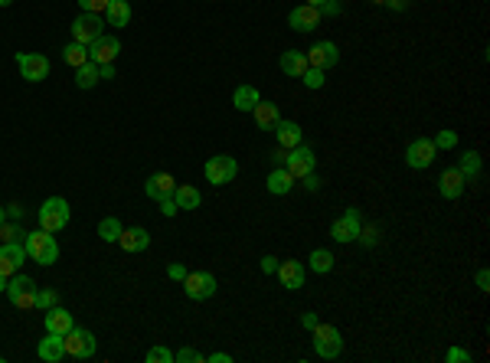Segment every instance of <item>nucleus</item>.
<instances>
[{
  "label": "nucleus",
  "mask_w": 490,
  "mask_h": 363,
  "mask_svg": "<svg viewBox=\"0 0 490 363\" xmlns=\"http://www.w3.org/2000/svg\"><path fill=\"white\" fill-rule=\"evenodd\" d=\"M23 246H26V256H30L36 265H53L59 258V246H56V239H53V233H46V229L26 233Z\"/></svg>",
  "instance_id": "1"
},
{
  "label": "nucleus",
  "mask_w": 490,
  "mask_h": 363,
  "mask_svg": "<svg viewBox=\"0 0 490 363\" xmlns=\"http://www.w3.org/2000/svg\"><path fill=\"white\" fill-rule=\"evenodd\" d=\"M69 203L63 200V196H49L46 203L40 206V229H46V233H59V229L69 226Z\"/></svg>",
  "instance_id": "2"
},
{
  "label": "nucleus",
  "mask_w": 490,
  "mask_h": 363,
  "mask_svg": "<svg viewBox=\"0 0 490 363\" xmlns=\"http://www.w3.org/2000/svg\"><path fill=\"white\" fill-rule=\"evenodd\" d=\"M314 350H317V357H324V360L340 357V350H343V337H340V331L334 327V324L317 321V327H314Z\"/></svg>",
  "instance_id": "3"
},
{
  "label": "nucleus",
  "mask_w": 490,
  "mask_h": 363,
  "mask_svg": "<svg viewBox=\"0 0 490 363\" xmlns=\"http://www.w3.org/2000/svg\"><path fill=\"white\" fill-rule=\"evenodd\" d=\"M65 344V357H75V360H89L95 354V334L85 331V327H73L69 334H63Z\"/></svg>",
  "instance_id": "4"
},
{
  "label": "nucleus",
  "mask_w": 490,
  "mask_h": 363,
  "mask_svg": "<svg viewBox=\"0 0 490 363\" xmlns=\"http://www.w3.org/2000/svg\"><path fill=\"white\" fill-rule=\"evenodd\" d=\"M105 33V20L102 14H85L82 10L79 16H75V23H73V40L82 43V46H89V43H95L98 36Z\"/></svg>",
  "instance_id": "5"
},
{
  "label": "nucleus",
  "mask_w": 490,
  "mask_h": 363,
  "mask_svg": "<svg viewBox=\"0 0 490 363\" xmlns=\"http://www.w3.org/2000/svg\"><path fill=\"white\" fill-rule=\"evenodd\" d=\"M7 298L14 301V307H36V282L26 275H10L7 282Z\"/></svg>",
  "instance_id": "6"
},
{
  "label": "nucleus",
  "mask_w": 490,
  "mask_h": 363,
  "mask_svg": "<svg viewBox=\"0 0 490 363\" xmlns=\"http://www.w3.org/2000/svg\"><path fill=\"white\" fill-rule=\"evenodd\" d=\"M203 170H206V180H209V184L223 186V184H233V180H235V174H239V164H235V157H229V154H216V157H209Z\"/></svg>",
  "instance_id": "7"
},
{
  "label": "nucleus",
  "mask_w": 490,
  "mask_h": 363,
  "mask_svg": "<svg viewBox=\"0 0 490 363\" xmlns=\"http://www.w3.org/2000/svg\"><path fill=\"white\" fill-rule=\"evenodd\" d=\"M183 291L190 301H206L216 295V278L209 272H186L183 278Z\"/></svg>",
  "instance_id": "8"
},
{
  "label": "nucleus",
  "mask_w": 490,
  "mask_h": 363,
  "mask_svg": "<svg viewBox=\"0 0 490 363\" xmlns=\"http://www.w3.org/2000/svg\"><path fill=\"white\" fill-rule=\"evenodd\" d=\"M360 229H363L360 210H356V206H350V210H346L340 219H334V226H330V239H337V242H356Z\"/></svg>",
  "instance_id": "9"
},
{
  "label": "nucleus",
  "mask_w": 490,
  "mask_h": 363,
  "mask_svg": "<svg viewBox=\"0 0 490 363\" xmlns=\"http://www.w3.org/2000/svg\"><path fill=\"white\" fill-rule=\"evenodd\" d=\"M16 65L26 82H43L49 75V59L43 53H16Z\"/></svg>",
  "instance_id": "10"
},
{
  "label": "nucleus",
  "mask_w": 490,
  "mask_h": 363,
  "mask_svg": "<svg viewBox=\"0 0 490 363\" xmlns=\"http://www.w3.org/2000/svg\"><path fill=\"white\" fill-rule=\"evenodd\" d=\"M435 154H438L435 141H428V137H415V141L405 147V164L415 167V170H425V167H432Z\"/></svg>",
  "instance_id": "11"
},
{
  "label": "nucleus",
  "mask_w": 490,
  "mask_h": 363,
  "mask_svg": "<svg viewBox=\"0 0 490 363\" xmlns=\"http://www.w3.org/2000/svg\"><path fill=\"white\" fill-rule=\"evenodd\" d=\"M314 164H317V157H314V151L307 144H297V147H291V154H288V174L294 180H304L307 174H314Z\"/></svg>",
  "instance_id": "12"
},
{
  "label": "nucleus",
  "mask_w": 490,
  "mask_h": 363,
  "mask_svg": "<svg viewBox=\"0 0 490 363\" xmlns=\"http://www.w3.org/2000/svg\"><path fill=\"white\" fill-rule=\"evenodd\" d=\"M304 56H307V65H314V69H334L340 63V49L337 43L321 40V43H314Z\"/></svg>",
  "instance_id": "13"
},
{
  "label": "nucleus",
  "mask_w": 490,
  "mask_h": 363,
  "mask_svg": "<svg viewBox=\"0 0 490 363\" xmlns=\"http://www.w3.org/2000/svg\"><path fill=\"white\" fill-rule=\"evenodd\" d=\"M26 262V246L23 242H0V275H16L20 265Z\"/></svg>",
  "instance_id": "14"
},
{
  "label": "nucleus",
  "mask_w": 490,
  "mask_h": 363,
  "mask_svg": "<svg viewBox=\"0 0 490 363\" xmlns=\"http://www.w3.org/2000/svg\"><path fill=\"white\" fill-rule=\"evenodd\" d=\"M118 53H121L118 36H105V33H102L95 43H89V63H95V65L114 63V59H118Z\"/></svg>",
  "instance_id": "15"
},
{
  "label": "nucleus",
  "mask_w": 490,
  "mask_h": 363,
  "mask_svg": "<svg viewBox=\"0 0 490 363\" xmlns=\"http://www.w3.org/2000/svg\"><path fill=\"white\" fill-rule=\"evenodd\" d=\"M464 186H467V180H464V174H461L458 167L442 170V177H438V190H442L444 200H458V196L464 194Z\"/></svg>",
  "instance_id": "16"
},
{
  "label": "nucleus",
  "mask_w": 490,
  "mask_h": 363,
  "mask_svg": "<svg viewBox=\"0 0 490 363\" xmlns=\"http://www.w3.org/2000/svg\"><path fill=\"white\" fill-rule=\"evenodd\" d=\"M288 23L294 26L297 33H311L314 26H321V10H317V7H311V4H301V7H294V10H291Z\"/></svg>",
  "instance_id": "17"
},
{
  "label": "nucleus",
  "mask_w": 490,
  "mask_h": 363,
  "mask_svg": "<svg viewBox=\"0 0 490 363\" xmlns=\"http://www.w3.org/2000/svg\"><path fill=\"white\" fill-rule=\"evenodd\" d=\"M275 275H278V282H282L288 291H297L301 285H304V265H301V262H294V258H288V262H278Z\"/></svg>",
  "instance_id": "18"
},
{
  "label": "nucleus",
  "mask_w": 490,
  "mask_h": 363,
  "mask_svg": "<svg viewBox=\"0 0 490 363\" xmlns=\"http://www.w3.org/2000/svg\"><path fill=\"white\" fill-rule=\"evenodd\" d=\"M174 190H177V180L170 177V174H151L144 184V194L151 196V200H167V196H174Z\"/></svg>",
  "instance_id": "19"
},
{
  "label": "nucleus",
  "mask_w": 490,
  "mask_h": 363,
  "mask_svg": "<svg viewBox=\"0 0 490 363\" xmlns=\"http://www.w3.org/2000/svg\"><path fill=\"white\" fill-rule=\"evenodd\" d=\"M36 357L43 363H59L65 357V344H63V334H53L46 331V337L40 340V347H36Z\"/></svg>",
  "instance_id": "20"
},
{
  "label": "nucleus",
  "mask_w": 490,
  "mask_h": 363,
  "mask_svg": "<svg viewBox=\"0 0 490 363\" xmlns=\"http://www.w3.org/2000/svg\"><path fill=\"white\" fill-rule=\"evenodd\" d=\"M118 246L124 252H144L151 246V233L144 226H131V229H121L118 236Z\"/></svg>",
  "instance_id": "21"
},
{
  "label": "nucleus",
  "mask_w": 490,
  "mask_h": 363,
  "mask_svg": "<svg viewBox=\"0 0 490 363\" xmlns=\"http://www.w3.org/2000/svg\"><path fill=\"white\" fill-rule=\"evenodd\" d=\"M275 137H278V144L282 147H297L304 144V135H301V125H294V121H278L275 125Z\"/></svg>",
  "instance_id": "22"
},
{
  "label": "nucleus",
  "mask_w": 490,
  "mask_h": 363,
  "mask_svg": "<svg viewBox=\"0 0 490 363\" xmlns=\"http://www.w3.org/2000/svg\"><path fill=\"white\" fill-rule=\"evenodd\" d=\"M75 327V321H73V315L65 311V307H49L46 311V331H53V334H69Z\"/></svg>",
  "instance_id": "23"
},
{
  "label": "nucleus",
  "mask_w": 490,
  "mask_h": 363,
  "mask_svg": "<svg viewBox=\"0 0 490 363\" xmlns=\"http://www.w3.org/2000/svg\"><path fill=\"white\" fill-rule=\"evenodd\" d=\"M252 115H255V125L262 131H275V125L282 121V115H278V105H275V102H258V105L252 108Z\"/></svg>",
  "instance_id": "24"
},
{
  "label": "nucleus",
  "mask_w": 490,
  "mask_h": 363,
  "mask_svg": "<svg viewBox=\"0 0 490 363\" xmlns=\"http://www.w3.org/2000/svg\"><path fill=\"white\" fill-rule=\"evenodd\" d=\"M174 203H177V210H196L203 203L200 190L190 184H177V190H174Z\"/></svg>",
  "instance_id": "25"
},
{
  "label": "nucleus",
  "mask_w": 490,
  "mask_h": 363,
  "mask_svg": "<svg viewBox=\"0 0 490 363\" xmlns=\"http://www.w3.org/2000/svg\"><path fill=\"white\" fill-rule=\"evenodd\" d=\"M262 102V95H258L255 85H239V89L233 92V105L235 112H252V108Z\"/></svg>",
  "instance_id": "26"
},
{
  "label": "nucleus",
  "mask_w": 490,
  "mask_h": 363,
  "mask_svg": "<svg viewBox=\"0 0 490 363\" xmlns=\"http://www.w3.org/2000/svg\"><path fill=\"white\" fill-rule=\"evenodd\" d=\"M105 20H108V26H128V20H131V4H128V0H108Z\"/></svg>",
  "instance_id": "27"
},
{
  "label": "nucleus",
  "mask_w": 490,
  "mask_h": 363,
  "mask_svg": "<svg viewBox=\"0 0 490 363\" xmlns=\"http://www.w3.org/2000/svg\"><path fill=\"white\" fill-rule=\"evenodd\" d=\"M307 69V56L304 53H297V49H288V53H282V73L284 75H294V79H301Z\"/></svg>",
  "instance_id": "28"
},
{
  "label": "nucleus",
  "mask_w": 490,
  "mask_h": 363,
  "mask_svg": "<svg viewBox=\"0 0 490 363\" xmlns=\"http://www.w3.org/2000/svg\"><path fill=\"white\" fill-rule=\"evenodd\" d=\"M291 186H294V177L288 174V167H275L272 177H268V194L282 196V194H288Z\"/></svg>",
  "instance_id": "29"
},
{
  "label": "nucleus",
  "mask_w": 490,
  "mask_h": 363,
  "mask_svg": "<svg viewBox=\"0 0 490 363\" xmlns=\"http://www.w3.org/2000/svg\"><path fill=\"white\" fill-rule=\"evenodd\" d=\"M63 59H65L69 65H73V69H79V65L89 63V46H82V43H75V40H73L69 46L63 49Z\"/></svg>",
  "instance_id": "30"
},
{
  "label": "nucleus",
  "mask_w": 490,
  "mask_h": 363,
  "mask_svg": "<svg viewBox=\"0 0 490 363\" xmlns=\"http://www.w3.org/2000/svg\"><path fill=\"white\" fill-rule=\"evenodd\" d=\"M458 170L464 174V180H474L477 174H481V154H477V151H464V154H461Z\"/></svg>",
  "instance_id": "31"
},
{
  "label": "nucleus",
  "mask_w": 490,
  "mask_h": 363,
  "mask_svg": "<svg viewBox=\"0 0 490 363\" xmlns=\"http://www.w3.org/2000/svg\"><path fill=\"white\" fill-rule=\"evenodd\" d=\"M98 65L95 63H85V65H79V69H75V85H79V89H92V85H98Z\"/></svg>",
  "instance_id": "32"
},
{
  "label": "nucleus",
  "mask_w": 490,
  "mask_h": 363,
  "mask_svg": "<svg viewBox=\"0 0 490 363\" xmlns=\"http://www.w3.org/2000/svg\"><path fill=\"white\" fill-rule=\"evenodd\" d=\"M307 262H311V268L317 275H327L330 268H334V252H330V249H314Z\"/></svg>",
  "instance_id": "33"
},
{
  "label": "nucleus",
  "mask_w": 490,
  "mask_h": 363,
  "mask_svg": "<svg viewBox=\"0 0 490 363\" xmlns=\"http://www.w3.org/2000/svg\"><path fill=\"white\" fill-rule=\"evenodd\" d=\"M121 229H124V226H121V223H118V219H114V216H105L102 223H98V236H102L105 242H118Z\"/></svg>",
  "instance_id": "34"
},
{
  "label": "nucleus",
  "mask_w": 490,
  "mask_h": 363,
  "mask_svg": "<svg viewBox=\"0 0 490 363\" xmlns=\"http://www.w3.org/2000/svg\"><path fill=\"white\" fill-rule=\"evenodd\" d=\"M59 305V295L53 288H36V307L40 311H49V307Z\"/></svg>",
  "instance_id": "35"
},
{
  "label": "nucleus",
  "mask_w": 490,
  "mask_h": 363,
  "mask_svg": "<svg viewBox=\"0 0 490 363\" xmlns=\"http://www.w3.org/2000/svg\"><path fill=\"white\" fill-rule=\"evenodd\" d=\"M26 239V229H20L16 223H4L0 226V242H23Z\"/></svg>",
  "instance_id": "36"
},
{
  "label": "nucleus",
  "mask_w": 490,
  "mask_h": 363,
  "mask_svg": "<svg viewBox=\"0 0 490 363\" xmlns=\"http://www.w3.org/2000/svg\"><path fill=\"white\" fill-rule=\"evenodd\" d=\"M301 79H304L307 89H324V82H327V79H324V69H314V65H307Z\"/></svg>",
  "instance_id": "37"
},
{
  "label": "nucleus",
  "mask_w": 490,
  "mask_h": 363,
  "mask_svg": "<svg viewBox=\"0 0 490 363\" xmlns=\"http://www.w3.org/2000/svg\"><path fill=\"white\" fill-rule=\"evenodd\" d=\"M458 144V131H438V137H435V147H454Z\"/></svg>",
  "instance_id": "38"
},
{
  "label": "nucleus",
  "mask_w": 490,
  "mask_h": 363,
  "mask_svg": "<svg viewBox=\"0 0 490 363\" xmlns=\"http://www.w3.org/2000/svg\"><path fill=\"white\" fill-rule=\"evenodd\" d=\"M174 360H180V363H203L206 357L196 354V350H190V347H183V350H177V354H174Z\"/></svg>",
  "instance_id": "39"
},
{
  "label": "nucleus",
  "mask_w": 490,
  "mask_h": 363,
  "mask_svg": "<svg viewBox=\"0 0 490 363\" xmlns=\"http://www.w3.org/2000/svg\"><path fill=\"white\" fill-rule=\"evenodd\" d=\"M79 7L85 14H105L108 10V0H79Z\"/></svg>",
  "instance_id": "40"
},
{
  "label": "nucleus",
  "mask_w": 490,
  "mask_h": 363,
  "mask_svg": "<svg viewBox=\"0 0 490 363\" xmlns=\"http://www.w3.org/2000/svg\"><path fill=\"white\" fill-rule=\"evenodd\" d=\"M356 242H363V246H376V242H379V229H376V226H366V229H360V236H356Z\"/></svg>",
  "instance_id": "41"
},
{
  "label": "nucleus",
  "mask_w": 490,
  "mask_h": 363,
  "mask_svg": "<svg viewBox=\"0 0 490 363\" xmlns=\"http://www.w3.org/2000/svg\"><path fill=\"white\" fill-rule=\"evenodd\" d=\"M147 360L151 363H170L174 360V354H170L167 347H154V350H147Z\"/></svg>",
  "instance_id": "42"
},
{
  "label": "nucleus",
  "mask_w": 490,
  "mask_h": 363,
  "mask_svg": "<svg viewBox=\"0 0 490 363\" xmlns=\"http://www.w3.org/2000/svg\"><path fill=\"white\" fill-rule=\"evenodd\" d=\"M288 147H282V144H278V147H275V154H272V161H275V167H284V164H288Z\"/></svg>",
  "instance_id": "43"
},
{
  "label": "nucleus",
  "mask_w": 490,
  "mask_h": 363,
  "mask_svg": "<svg viewBox=\"0 0 490 363\" xmlns=\"http://www.w3.org/2000/svg\"><path fill=\"white\" fill-rule=\"evenodd\" d=\"M448 363H471V354H467V350H448Z\"/></svg>",
  "instance_id": "44"
},
{
  "label": "nucleus",
  "mask_w": 490,
  "mask_h": 363,
  "mask_svg": "<svg viewBox=\"0 0 490 363\" xmlns=\"http://www.w3.org/2000/svg\"><path fill=\"white\" fill-rule=\"evenodd\" d=\"M161 213H164V216H177V203H174V196L161 200Z\"/></svg>",
  "instance_id": "45"
},
{
  "label": "nucleus",
  "mask_w": 490,
  "mask_h": 363,
  "mask_svg": "<svg viewBox=\"0 0 490 363\" xmlns=\"http://www.w3.org/2000/svg\"><path fill=\"white\" fill-rule=\"evenodd\" d=\"M167 275H170V278H174V282H183V278H186V268H183V265H177V262H174V265L167 268Z\"/></svg>",
  "instance_id": "46"
},
{
  "label": "nucleus",
  "mask_w": 490,
  "mask_h": 363,
  "mask_svg": "<svg viewBox=\"0 0 490 363\" xmlns=\"http://www.w3.org/2000/svg\"><path fill=\"white\" fill-rule=\"evenodd\" d=\"M474 282H477V288H481V291H487V285H490V272H487V268H481V272H477Z\"/></svg>",
  "instance_id": "47"
},
{
  "label": "nucleus",
  "mask_w": 490,
  "mask_h": 363,
  "mask_svg": "<svg viewBox=\"0 0 490 363\" xmlns=\"http://www.w3.org/2000/svg\"><path fill=\"white\" fill-rule=\"evenodd\" d=\"M275 268H278V258H275V256L262 258V272H275Z\"/></svg>",
  "instance_id": "48"
},
{
  "label": "nucleus",
  "mask_w": 490,
  "mask_h": 363,
  "mask_svg": "<svg viewBox=\"0 0 490 363\" xmlns=\"http://www.w3.org/2000/svg\"><path fill=\"white\" fill-rule=\"evenodd\" d=\"M206 360L209 363H233V357H229V354H209Z\"/></svg>",
  "instance_id": "49"
},
{
  "label": "nucleus",
  "mask_w": 490,
  "mask_h": 363,
  "mask_svg": "<svg viewBox=\"0 0 490 363\" xmlns=\"http://www.w3.org/2000/svg\"><path fill=\"white\" fill-rule=\"evenodd\" d=\"M304 186H307V190H311V194H314V190H317V186H321V180L314 177V174H307V177H304Z\"/></svg>",
  "instance_id": "50"
},
{
  "label": "nucleus",
  "mask_w": 490,
  "mask_h": 363,
  "mask_svg": "<svg viewBox=\"0 0 490 363\" xmlns=\"http://www.w3.org/2000/svg\"><path fill=\"white\" fill-rule=\"evenodd\" d=\"M301 324H304L307 331H314V327H317V315H304L301 317Z\"/></svg>",
  "instance_id": "51"
},
{
  "label": "nucleus",
  "mask_w": 490,
  "mask_h": 363,
  "mask_svg": "<svg viewBox=\"0 0 490 363\" xmlns=\"http://www.w3.org/2000/svg\"><path fill=\"white\" fill-rule=\"evenodd\" d=\"M389 7H395V10H405V0H386Z\"/></svg>",
  "instance_id": "52"
},
{
  "label": "nucleus",
  "mask_w": 490,
  "mask_h": 363,
  "mask_svg": "<svg viewBox=\"0 0 490 363\" xmlns=\"http://www.w3.org/2000/svg\"><path fill=\"white\" fill-rule=\"evenodd\" d=\"M7 223V206H0V226Z\"/></svg>",
  "instance_id": "53"
},
{
  "label": "nucleus",
  "mask_w": 490,
  "mask_h": 363,
  "mask_svg": "<svg viewBox=\"0 0 490 363\" xmlns=\"http://www.w3.org/2000/svg\"><path fill=\"white\" fill-rule=\"evenodd\" d=\"M0 291H7V275H0Z\"/></svg>",
  "instance_id": "54"
},
{
  "label": "nucleus",
  "mask_w": 490,
  "mask_h": 363,
  "mask_svg": "<svg viewBox=\"0 0 490 363\" xmlns=\"http://www.w3.org/2000/svg\"><path fill=\"white\" fill-rule=\"evenodd\" d=\"M307 4H311V7H321V4H324V0H307Z\"/></svg>",
  "instance_id": "55"
},
{
  "label": "nucleus",
  "mask_w": 490,
  "mask_h": 363,
  "mask_svg": "<svg viewBox=\"0 0 490 363\" xmlns=\"http://www.w3.org/2000/svg\"><path fill=\"white\" fill-rule=\"evenodd\" d=\"M10 4H14V0H0V7H10Z\"/></svg>",
  "instance_id": "56"
},
{
  "label": "nucleus",
  "mask_w": 490,
  "mask_h": 363,
  "mask_svg": "<svg viewBox=\"0 0 490 363\" xmlns=\"http://www.w3.org/2000/svg\"><path fill=\"white\" fill-rule=\"evenodd\" d=\"M373 4H386V0H373Z\"/></svg>",
  "instance_id": "57"
}]
</instances>
